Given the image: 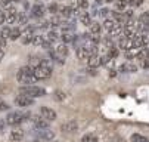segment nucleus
<instances>
[{
    "instance_id": "1",
    "label": "nucleus",
    "mask_w": 149,
    "mask_h": 142,
    "mask_svg": "<svg viewBox=\"0 0 149 142\" xmlns=\"http://www.w3.org/2000/svg\"><path fill=\"white\" fill-rule=\"evenodd\" d=\"M16 78H18V82L19 83H22V85H31V83H34L36 82V77H34V68L33 67H30V65H25V67H22L19 71H18V76H16Z\"/></svg>"
},
{
    "instance_id": "2",
    "label": "nucleus",
    "mask_w": 149,
    "mask_h": 142,
    "mask_svg": "<svg viewBox=\"0 0 149 142\" xmlns=\"http://www.w3.org/2000/svg\"><path fill=\"white\" fill-rule=\"evenodd\" d=\"M52 76V67L49 65L47 61L40 62L36 68H34V77L36 80H46Z\"/></svg>"
},
{
    "instance_id": "3",
    "label": "nucleus",
    "mask_w": 149,
    "mask_h": 142,
    "mask_svg": "<svg viewBox=\"0 0 149 142\" xmlns=\"http://www.w3.org/2000/svg\"><path fill=\"white\" fill-rule=\"evenodd\" d=\"M19 93L24 95V96H28V98H38V96H45L46 95V90L43 87H38V86H33V85H27V86H22L19 87Z\"/></svg>"
},
{
    "instance_id": "4",
    "label": "nucleus",
    "mask_w": 149,
    "mask_h": 142,
    "mask_svg": "<svg viewBox=\"0 0 149 142\" xmlns=\"http://www.w3.org/2000/svg\"><path fill=\"white\" fill-rule=\"evenodd\" d=\"M30 117V114H24V113H19V111H12L8 114L6 117V123L9 126H19L22 121H25Z\"/></svg>"
},
{
    "instance_id": "5",
    "label": "nucleus",
    "mask_w": 149,
    "mask_h": 142,
    "mask_svg": "<svg viewBox=\"0 0 149 142\" xmlns=\"http://www.w3.org/2000/svg\"><path fill=\"white\" fill-rule=\"evenodd\" d=\"M133 42H134V49H142V48H146L148 43H149V36L146 33H140V34H136L133 37Z\"/></svg>"
},
{
    "instance_id": "6",
    "label": "nucleus",
    "mask_w": 149,
    "mask_h": 142,
    "mask_svg": "<svg viewBox=\"0 0 149 142\" xmlns=\"http://www.w3.org/2000/svg\"><path fill=\"white\" fill-rule=\"evenodd\" d=\"M34 135L37 136V139H43V141H52L55 138V133L47 127V129H36Z\"/></svg>"
},
{
    "instance_id": "7",
    "label": "nucleus",
    "mask_w": 149,
    "mask_h": 142,
    "mask_svg": "<svg viewBox=\"0 0 149 142\" xmlns=\"http://www.w3.org/2000/svg\"><path fill=\"white\" fill-rule=\"evenodd\" d=\"M18 15H19V12H18L15 8H12V6L6 8V10H5L6 22H9V24H15V22H18Z\"/></svg>"
},
{
    "instance_id": "8",
    "label": "nucleus",
    "mask_w": 149,
    "mask_h": 142,
    "mask_svg": "<svg viewBox=\"0 0 149 142\" xmlns=\"http://www.w3.org/2000/svg\"><path fill=\"white\" fill-rule=\"evenodd\" d=\"M15 104L18 107H22V108H28L34 104V99L33 98H28V96H24V95H19L15 98Z\"/></svg>"
},
{
    "instance_id": "9",
    "label": "nucleus",
    "mask_w": 149,
    "mask_h": 142,
    "mask_svg": "<svg viewBox=\"0 0 149 142\" xmlns=\"http://www.w3.org/2000/svg\"><path fill=\"white\" fill-rule=\"evenodd\" d=\"M120 49H123L124 52H130V50H133L134 49V42H133V38H130V37H121V40H120Z\"/></svg>"
},
{
    "instance_id": "10",
    "label": "nucleus",
    "mask_w": 149,
    "mask_h": 142,
    "mask_svg": "<svg viewBox=\"0 0 149 142\" xmlns=\"http://www.w3.org/2000/svg\"><path fill=\"white\" fill-rule=\"evenodd\" d=\"M40 115L43 117L45 120H47V121H55L56 120V113L52 110V108H49V107H41L40 108Z\"/></svg>"
},
{
    "instance_id": "11",
    "label": "nucleus",
    "mask_w": 149,
    "mask_h": 142,
    "mask_svg": "<svg viewBox=\"0 0 149 142\" xmlns=\"http://www.w3.org/2000/svg\"><path fill=\"white\" fill-rule=\"evenodd\" d=\"M31 120H33V125L36 129H47L49 127V121L45 120L41 115H34Z\"/></svg>"
},
{
    "instance_id": "12",
    "label": "nucleus",
    "mask_w": 149,
    "mask_h": 142,
    "mask_svg": "<svg viewBox=\"0 0 149 142\" xmlns=\"http://www.w3.org/2000/svg\"><path fill=\"white\" fill-rule=\"evenodd\" d=\"M120 71L121 73H136L137 71V65L134 62H132V61H127V62L121 64Z\"/></svg>"
},
{
    "instance_id": "13",
    "label": "nucleus",
    "mask_w": 149,
    "mask_h": 142,
    "mask_svg": "<svg viewBox=\"0 0 149 142\" xmlns=\"http://www.w3.org/2000/svg\"><path fill=\"white\" fill-rule=\"evenodd\" d=\"M10 139H12L13 142L22 141V139H24V130L21 129V127H18V126H15V129L10 130Z\"/></svg>"
},
{
    "instance_id": "14",
    "label": "nucleus",
    "mask_w": 149,
    "mask_h": 142,
    "mask_svg": "<svg viewBox=\"0 0 149 142\" xmlns=\"http://www.w3.org/2000/svg\"><path fill=\"white\" fill-rule=\"evenodd\" d=\"M55 52H56V55H58V56H61V58H65V56H68L70 49H68V46H67L65 43H62V45H58V46H56Z\"/></svg>"
},
{
    "instance_id": "15",
    "label": "nucleus",
    "mask_w": 149,
    "mask_h": 142,
    "mask_svg": "<svg viewBox=\"0 0 149 142\" xmlns=\"http://www.w3.org/2000/svg\"><path fill=\"white\" fill-rule=\"evenodd\" d=\"M31 12H33V16L34 18H41V16L45 15V8H43V5H41V3H36L33 6Z\"/></svg>"
},
{
    "instance_id": "16",
    "label": "nucleus",
    "mask_w": 149,
    "mask_h": 142,
    "mask_svg": "<svg viewBox=\"0 0 149 142\" xmlns=\"http://www.w3.org/2000/svg\"><path fill=\"white\" fill-rule=\"evenodd\" d=\"M33 37H34V34H33V28H27L25 33L21 34V40H22V43H24V45L30 43L31 40H33Z\"/></svg>"
},
{
    "instance_id": "17",
    "label": "nucleus",
    "mask_w": 149,
    "mask_h": 142,
    "mask_svg": "<svg viewBox=\"0 0 149 142\" xmlns=\"http://www.w3.org/2000/svg\"><path fill=\"white\" fill-rule=\"evenodd\" d=\"M77 56H78V59H81V61H86V59L90 58V55H89L86 46H78V49H77Z\"/></svg>"
},
{
    "instance_id": "18",
    "label": "nucleus",
    "mask_w": 149,
    "mask_h": 142,
    "mask_svg": "<svg viewBox=\"0 0 149 142\" xmlns=\"http://www.w3.org/2000/svg\"><path fill=\"white\" fill-rule=\"evenodd\" d=\"M78 18H80V21H81V24L83 25H90L92 24V18H90V15L87 13V12H81V13H78Z\"/></svg>"
},
{
    "instance_id": "19",
    "label": "nucleus",
    "mask_w": 149,
    "mask_h": 142,
    "mask_svg": "<svg viewBox=\"0 0 149 142\" xmlns=\"http://www.w3.org/2000/svg\"><path fill=\"white\" fill-rule=\"evenodd\" d=\"M59 13H61V16H63V18H71V16H74V10H72L70 6L59 8Z\"/></svg>"
},
{
    "instance_id": "20",
    "label": "nucleus",
    "mask_w": 149,
    "mask_h": 142,
    "mask_svg": "<svg viewBox=\"0 0 149 142\" xmlns=\"http://www.w3.org/2000/svg\"><path fill=\"white\" fill-rule=\"evenodd\" d=\"M87 62H89V67L90 68H96L100 65V56L99 55H95V56H90L87 59Z\"/></svg>"
},
{
    "instance_id": "21",
    "label": "nucleus",
    "mask_w": 149,
    "mask_h": 142,
    "mask_svg": "<svg viewBox=\"0 0 149 142\" xmlns=\"http://www.w3.org/2000/svg\"><path fill=\"white\" fill-rule=\"evenodd\" d=\"M77 127H78V126H77L75 121H68V123L62 125V130H63V132H75Z\"/></svg>"
},
{
    "instance_id": "22",
    "label": "nucleus",
    "mask_w": 149,
    "mask_h": 142,
    "mask_svg": "<svg viewBox=\"0 0 149 142\" xmlns=\"http://www.w3.org/2000/svg\"><path fill=\"white\" fill-rule=\"evenodd\" d=\"M112 19L118 24H123V22H125V15L121 12H112Z\"/></svg>"
},
{
    "instance_id": "23",
    "label": "nucleus",
    "mask_w": 149,
    "mask_h": 142,
    "mask_svg": "<svg viewBox=\"0 0 149 142\" xmlns=\"http://www.w3.org/2000/svg\"><path fill=\"white\" fill-rule=\"evenodd\" d=\"M21 34H22V31H21L18 27L15 28H10V34H9V38L10 40H16V38H21Z\"/></svg>"
},
{
    "instance_id": "24",
    "label": "nucleus",
    "mask_w": 149,
    "mask_h": 142,
    "mask_svg": "<svg viewBox=\"0 0 149 142\" xmlns=\"http://www.w3.org/2000/svg\"><path fill=\"white\" fill-rule=\"evenodd\" d=\"M61 38H62V42L67 45L68 42H72V40H74V36H72L71 31H63L62 36H61Z\"/></svg>"
},
{
    "instance_id": "25",
    "label": "nucleus",
    "mask_w": 149,
    "mask_h": 142,
    "mask_svg": "<svg viewBox=\"0 0 149 142\" xmlns=\"http://www.w3.org/2000/svg\"><path fill=\"white\" fill-rule=\"evenodd\" d=\"M130 139H132V142H149V139L140 133H133Z\"/></svg>"
},
{
    "instance_id": "26",
    "label": "nucleus",
    "mask_w": 149,
    "mask_h": 142,
    "mask_svg": "<svg viewBox=\"0 0 149 142\" xmlns=\"http://www.w3.org/2000/svg\"><path fill=\"white\" fill-rule=\"evenodd\" d=\"M121 31H123V25L117 22V24H115V27L108 33V36H111V37H114V36H120V34H121Z\"/></svg>"
},
{
    "instance_id": "27",
    "label": "nucleus",
    "mask_w": 149,
    "mask_h": 142,
    "mask_svg": "<svg viewBox=\"0 0 149 142\" xmlns=\"http://www.w3.org/2000/svg\"><path fill=\"white\" fill-rule=\"evenodd\" d=\"M115 24H117V22L114 21L112 18H111V19H105V22H103V28L109 33V31H111V30L115 27Z\"/></svg>"
},
{
    "instance_id": "28",
    "label": "nucleus",
    "mask_w": 149,
    "mask_h": 142,
    "mask_svg": "<svg viewBox=\"0 0 149 142\" xmlns=\"http://www.w3.org/2000/svg\"><path fill=\"white\" fill-rule=\"evenodd\" d=\"M89 27H90V34H100L102 27H100V24H99V22H92Z\"/></svg>"
},
{
    "instance_id": "29",
    "label": "nucleus",
    "mask_w": 149,
    "mask_h": 142,
    "mask_svg": "<svg viewBox=\"0 0 149 142\" xmlns=\"http://www.w3.org/2000/svg\"><path fill=\"white\" fill-rule=\"evenodd\" d=\"M80 142H97V136L93 135V133H87V135H84L81 138Z\"/></svg>"
},
{
    "instance_id": "30",
    "label": "nucleus",
    "mask_w": 149,
    "mask_h": 142,
    "mask_svg": "<svg viewBox=\"0 0 149 142\" xmlns=\"http://www.w3.org/2000/svg\"><path fill=\"white\" fill-rule=\"evenodd\" d=\"M58 38H59V36H58V33H56V31H49V33H47V36H46V40H47V42H50V43L58 42Z\"/></svg>"
},
{
    "instance_id": "31",
    "label": "nucleus",
    "mask_w": 149,
    "mask_h": 142,
    "mask_svg": "<svg viewBox=\"0 0 149 142\" xmlns=\"http://www.w3.org/2000/svg\"><path fill=\"white\" fill-rule=\"evenodd\" d=\"M86 49H87V52H89L90 56L97 55V45H95V43H89V45L86 46Z\"/></svg>"
},
{
    "instance_id": "32",
    "label": "nucleus",
    "mask_w": 149,
    "mask_h": 142,
    "mask_svg": "<svg viewBox=\"0 0 149 142\" xmlns=\"http://www.w3.org/2000/svg\"><path fill=\"white\" fill-rule=\"evenodd\" d=\"M102 43L108 48V49L114 48V42H112V37H111V36H105V37L102 38Z\"/></svg>"
},
{
    "instance_id": "33",
    "label": "nucleus",
    "mask_w": 149,
    "mask_h": 142,
    "mask_svg": "<svg viewBox=\"0 0 149 142\" xmlns=\"http://www.w3.org/2000/svg\"><path fill=\"white\" fill-rule=\"evenodd\" d=\"M45 38H46L45 36H34L31 42H33V45H36V46H41V45H43V42H45Z\"/></svg>"
},
{
    "instance_id": "34",
    "label": "nucleus",
    "mask_w": 149,
    "mask_h": 142,
    "mask_svg": "<svg viewBox=\"0 0 149 142\" xmlns=\"http://www.w3.org/2000/svg\"><path fill=\"white\" fill-rule=\"evenodd\" d=\"M49 24H50V25L58 27V25H61V24H62V19H61V16H58V15H52L50 21H49Z\"/></svg>"
},
{
    "instance_id": "35",
    "label": "nucleus",
    "mask_w": 149,
    "mask_h": 142,
    "mask_svg": "<svg viewBox=\"0 0 149 142\" xmlns=\"http://www.w3.org/2000/svg\"><path fill=\"white\" fill-rule=\"evenodd\" d=\"M27 15L24 13V12H19V15H18V24H21V25H25L27 24Z\"/></svg>"
},
{
    "instance_id": "36",
    "label": "nucleus",
    "mask_w": 149,
    "mask_h": 142,
    "mask_svg": "<svg viewBox=\"0 0 149 142\" xmlns=\"http://www.w3.org/2000/svg\"><path fill=\"white\" fill-rule=\"evenodd\" d=\"M47 10H49L52 15H56V13H58V10H59V6H58L56 3H50V5L47 6Z\"/></svg>"
},
{
    "instance_id": "37",
    "label": "nucleus",
    "mask_w": 149,
    "mask_h": 142,
    "mask_svg": "<svg viewBox=\"0 0 149 142\" xmlns=\"http://www.w3.org/2000/svg\"><path fill=\"white\" fill-rule=\"evenodd\" d=\"M118 56V49L117 48H111L109 50H108V58L109 59H115Z\"/></svg>"
},
{
    "instance_id": "38",
    "label": "nucleus",
    "mask_w": 149,
    "mask_h": 142,
    "mask_svg": "<svg viewBox=\"0 0 149 142\" xmlns=\"http://www.w3.org/2000/svg\"><path fill=\"white\" fill-rule=\"evenodd\" d=\"M114 2H115L118 10H124V8L127 6V2H125V0H114Z\"/></svg>"
},
{
    "instance_id": "39",
    "label": "nucleus",
    "mask_w": 149,
    "mask_h": 142,
    "mask_svg": "<svg viewBox=\"0 0 149 142\" xmlns=\"http://www.w3.org/2000/svg\"><path fill=\"white\" fill-rule=\"evenodd\" d=\"M9 34H10V28H9V27H3L2 31H0V36H3L5 38H8Z\"/></svg>"
},
{
    "instance_id": "40",
    "label": "nucleus",
    "mask_w": 149,
    "mask_h": 142,
    "mask_svg": "<svg viewBox=\"0 0 149 142\" xmlns=\"http://www.w3.org/2000/svg\"><path fill=\"white\" fill-rule=\"evenodd\" d=\"M78 8L80 9H87L89 8V2L87 0H78Z\"/></svg>"
},
{
    "instance_id": "41",
    "label": "nucleus",
    "mask_w": 149,
    "mask_h": 142,
    "mask_svg": "<svg viewBox=\"0 0 149 142\" xmlns=\"http://www.w3.org/2000/svg\"><path fill=\"white\" fill-rule=\"evenodd\" d=\"M8 108H9V105L5 102L2 98H0V111H5V110H8Z\"/></svg>"
},
{
    "instance_id": "42",
    "label": "nucleus",
    "mask_w": 149,
    "mask_h": 142,
    "mask_svg": "<svg viewBox=\"0 0 149 142\" xmlns=\"http://www.w3.org/2000/svg\"><path fill=\"white\" fill-rule=\"evenodd\" d=\"M142 67H143L145 70H149V56L145 58V59L142 61Z\"/></svg>"
},
{
    "instance_id": "43",
    "label": "nucleus",
    "mask_w": 149,
    "mask_h": 142,
    "mask_svg": "<svg viewBox=\"0 0 149 142\" xmlns=\"http://www.w3.org/2000/svg\"><path fill=\"white\" fill-rule=\"evenodd\" d=\"M6 22V16H5V10H0V25H3Z\"/></svg>"
},
{
    "instance_id": "44",
    "label": "nucleus",
    "mask_w": 149,
    "mask_h": 142,
    "mask_svg": "<svg viewBox=\"0 0 149 142\" xmlns=\"http://www.w3.org/2000/svg\"><path fill=\"white\" fill-rule=\"evenodd\" d=\"M5 48H6V38L3 36H0V49L5 50Z\"/></svg>"
},
{
    "instance_id": "45",
    "label": "nucleus",
    "mask_w": 149,
    "mask_h": 142,
    "mask_svg": "<svg viewBox=\"0 0 149 142\" xmlns=\"http://www.w3.org/2000/svg\"><path fill=\"white\" fill-rule=\"evenodd\" d=\"M10 2H12V0H0V5H3L5 8H9L10 6Z\"/></svg>"
},
{
    "instance_id": "46",
    "label": "nucleus",
    "mask_w": 149,
    "mask_h": 142,
    "mask_svg": "<svg viewBox=\"0 0 149 142\" xmlns=\"http://www.w3.org/2000/svg\"><path fill=\"white\" fill-rule=\"evenodd\" d=\"M63 96H65V95H63V93H62L61 90H56V93H55V98H56L58 101H61V99H62Z\"/></svg>"
},
{
    "instance_id": "47",
    "label": "nucleus",
    "mask_w": 149,
    "mask_h": 142,
    "mask_svg": "<svg viewBox=\"0 0 149 142\" xmlns=\"http://www.w3.org/2000/svg\"><path fill=\"white\" fill-rule=\"evenodd\" d=\"M108 13H109V10L106 9V8H103V9L100 10V15H102V16H108Z\"/></svg>"
},
{
    "instance_id": "48",
    "label": "nucleus",
    "mask_w": 149,
    "mask_h": 142,
    "mask_svg": "<svg viewBox=\"0 0 149 142\" xmlns=\"http://www.w3.org/2000/svg\"><path fill=\"white\" fill-rule=\"evenodd\" d=\"M3 56H5V50H3V49H0V61L3 59Z\"/></svg>"
},
{
    "instance_id": "49",
    "label": "nucleus",
    "mask_w": 149,
    "mask_h": 142,
    "mask_svg": "<svg viewBox=\"0 0 149 142\" xmlns=\"http://www.w3.org/2000/svg\"><path fill=\"white\" fill-rule=\"evenodd\" d=\"M127 3H129L130 6H134V5H136V0H129V2H127Z\"/></svg>"
},
{
    "instance_id": "50",
    "label": "nucleus",
    "mask_w": 149,
    "mask_h": 142,
    "mask_svg": "<svg viewBox=\"0 0 149 142\" xmlns=\"http://www.w3.org/2000/svg\"><path fill=\"white\" fill-rule=\"evenodd\" d=\"M34 142H49V141H43V139H36Z\"/></svg>"
},
{
    "instance_id": "51",
    "label": "nucleus",
    "mask_w": 149,
    "mask_h": 142,
    "mask_svg": "<svg viewBox=\"0 0 149 142\" xmlns=\"http://www.w3.org/2000/svg\"><path fill=\"white\" fill-rule=\"evenodd\" d=\"M105 2H108V3H111V2H114V0H105Z\"/></svg>"
},
{
    "instance_id": "52",
    "label": "nucleus",
    "mask_w": 149,
    "mask_h": 142,
    "mask_svg": "<svg viewBox=\"0 0 149 142\" xmlns=\"http://www.w3.org/2000/svg\"><path fill=\"white\" fill-rule=\"evenodd\" d=\"M102 2V0H96V3H100Z\"/></svg>"
},
{
    "instance_id": "53",
    "label": "nucleus",
    "mask_w": 149,
    "mask_h": 142,
    "mask_svg": "<svg viewBox=\"0 0 149 142\" xmlns=\"http://www.w3.org/2000/svg\"><path fill=\"white\" fill-rule=\"evenodd\" d=\"M12 2H21V0H12Z\"/></svg>"
}]
</instances>
